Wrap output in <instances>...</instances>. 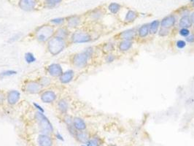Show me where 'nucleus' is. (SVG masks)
I'll return each mask as SVG.
<instances>
[{
	"label": "nucleus",
	"instance_id": "nucleus-14",
	"mask_svg": "<svg viewBox=\"0 0 194 146\" xmlns=\"http://www.w3.org/2000/svg\"><path fill=\"white\" fill-rule=\"evenodd\" d=\"M38 145L39 146H52L53 140L51 137L46 134H42L38 137L37 139Z\"/></svg>",
	"mask_w": 194,
	"mask_h": 146
},
{
	"label": "nucleus",
	"instance_id": "nucleus-26",
	"mask_svg": "<svg viewBox=\"0 0 194 146\" xmlns=\"http://www.w3.org/2000/svg\"><path fill=\"white\" fill-rule=\"evenodd\" d=\"M120 8H121L120 5L119 4H118V3H115V2L111 3V4L108 6V9H109L110 11L113 14L118 13V12L120 11Z\"/></svg>",
	"mask_w": 194,
	"mask_h": 146
},
{
	"label": "nucleus",
	"instance_id": "nucleus-2",
	"mask_svg": "<svg viewBox=\"0 0 194 146\" xmlns=\"http://www.w3.org/2000/svg\"><path fill=\"white\" fill-rule=\"evenodd\" d=\"M67 43L65 40L54 36L47 43V49L52 56H57L65 50Z\"/></svg>",
	"mask_w": 194,
	"mask_h": 146
},
{
	"label": "nucleus",
	"instance_id": "nucleus-42",
	"mask_svg": "<svg viewBox=\"0 0 194 146\" xmlns=\"http://www.w3.org/2000/svg\"><path fill=\"white\" fill-rule=\"evenodd\" d=\"M192 5H193V6L194 7V0L193 1V4H192Z\"/></svg>",
	"mask_w": 194,
	"mask_h": 146
},
{
	"label": "nucleus",
	"instance_id": "nucleus-38",
	"mask_svg": "<svg viewBox=\"0 0 194 146\" xmlns=\"http://www.w3.org/2000/svg\"><path fill=\"white\" fill-rule=\"evenodd\" d=\"M33 105H34V107H35V108H37L38 110V111H40V112H42V113L45 112L44 109H43V107H42L40 105H38L37 103H36V102H34V103H33Z\"/></svg>",
	"mask_w": 194,
	"mask_h": 146
},
{
	"label": "nucleus",
	"instance_id": "nucleus-23",
	"mask_svg": "<svg viewBox=\"0 0 194 146\" xmlns=\"http://www.w3.org/2000/svg\"><path fill=\"white\" fill-rule=\"evenodd\" d=\"M161 27V22L158 20H155L149 24L150 34L154 35L158 32L159 27Z\"/></svg>",
	"mask_w": 194,
	"mask_h": 146
},
{
	"label": "nucleus",
	"instance_id": "nucleus-25",
	"mask_svg": "<svg viewBox=\"0 0 194 146\" xmlns=\"http://www.w3.org/2000/svg\"><path fill=\"white\" fill-rule=\"evenodd\" d=\"M39 83H40L42 87L43 88H45V87H48L51 85L52 81L50 78L46 77V76H43L39 79Z\"/></svg>",
	"mask_w": 194,
	"mask_h": 146
},
{
	"label": "nucleus",
	"instance_id": "nucleus-18",
	"mask_svg": "<svg viewBox=\"0 0 194 146\" xmlns=\"http://www.w3.org/2000/svg\"><path fill=\"white\" fill-rule=\"evenodd\" d=\"M193 26V23L192 21L190 19V17L189 15H183V17L180 18V20L179 21V27L181 28H185V29H189V28L192 27Z\"/></svg>",
	"mask_w": 194,
	"mask_h": 146
},
{
	"label": "nucleus",
	"instance_id": "nucleus-22",
	"mask_svg": "<svg viewBox=\"0 0 194 146\" xmlns=\"http://www.w3.org/2000/svg\"><path fill=\"white\" fill-rule=\"evenodd\" d=\"M75 137H76V139L78 141L83 142V143H87L89 140L88 134L83 131H77Z\"/></svg>",
	"mask_w": 194,
	"mask_h": 146
},
{
	"label": "nucleus",
	"instance_id": "nucleus-41",
	"mask_svg": "<svg viewBox=\"0 0 194 146\" xmlns=\"http://www.w3.org/2000/svg\"><path fill=\"white\" fill-rule=\"evenodd\" d=\"M190 19H191V21H192V23H193V24H194V12L191 13V15H190Z\"/></svg>",
	"mask_w": 194,
	"mask_h": 146
},
{
	"label": "nucleus",
	"instance_id": "nucleus-44",
	"mask_svg": "<svg viewBox=\"0 0 194 146\" xmlns=\"http://www.w3.org/2000/svg\"><path fill=\"white\" fill-rule=\"evenodd\" d=\"M190 1H191V2H193V0H190Z\"/></svg>",
	"mask_w": 194,
	"mask_h": 146
},
{
	"label": "nucleus",
	"instance_id": "nucleus-21",
	"mask_svg": "<svg viewBox=\"0 0 194 146\" xmlns=\"http://www.w3.org/2000/svg\"><path fill=\"white\" fill-rule=\"evenodd\" d=\"M137 34L140 38H145L150 34L149 24H145L142 25L137 30Z\"/></svg>",
	"mask_w": 194,
	"mask_h": 146
},
{
	"label": "nucleus",
	"instance_id": "nucleus-27",
	"mask_svg": "<svg viewBox=\"0 0 194 146\" xmlns=\"http://www.w3.org/2000/svg\"><path fill=\"white\" fill-rule=\"evenodd\" d=\"M62 2V0H45V5L48 8H53L60 4Z\"/></svg>",
	"mask_w": 194,
	"mask_h": 146
},
{
	"label": "nucleus",
	"instance_id": "nucleus-35",
	"mask_svg": "<svg viewBox=\"0 0 194 146\" xmlns=\"http://www.w3.org/2000/svg\"><path fill=\"white\" fill-rule=\"evenodd\" d=\"M176 46L179 49H183V48L186 46V42L183 40H177L176 43Z\"/></svg>",
	"mask_w": 194,
	"mask_h": 146
},
{
	"label": "nucleus",
	"instance_id": "nucleus-32",
	"mask_svg": "<svg viewBox=\"0 0 194 146\" xmlns=\"http://www.w3.org/2000/svg\"><path fill=\"white\" fill-rule=\"evenodd\" d=\"M169 29H164V28H161L159 29V32H158V35L161 37H164V36H167L169 34Z\"/></svg>",
	"mask_w": 194,
	"mask_h": 146
},
{
	"label": "nucleus",
	"instance_id": "nucleus-33",
	"mask_svg": "<svg viewBox=\"0 0 194 146\" xmlns=\"http://www.w3.org/2000/svg\"><path fill=\"white\" fill-rule=\"evenodd\" d=\"M180 35L184 37H187L190 34L189 29H185V28H181L180 30L179 31Z\"/></svg>",
	"mask_w": 194,
	"mask_h": 146
},
{
	"label": "nucleus",
	"instance_id": "nucleus-7",
	"mask_svg": "<svg viewBox=\"0 0 194 146\" xmlns=\"http://www.w3.org/2000/svg\"><path fill=\"white\" fill-rule=\"evenodd\" d=\"M47 72L53 78H59L62 75L63 69L59 64H51L47 67Z\"/></svg>",
	"mask_w": 194,
	"mask_h": 146
},
{
	"label": "nucleus",
	"instance_id": "nucleus-11",
	"mask_svg": "<svg viewBox=\"0 0 194 146\" xmlns=\"http://www.w3.org/2000/svg\"><path fill=\"white\" fill-rule=\"evenodd\" d=\"M7 102L10 105H14L18 102L21 98V94L18 91L16 90H12L8 93L6 96Z\"/></svg>",
	"mask_w": 194,
	"mask_h": 146
},
{
	"label": "nucleus",
	"instance_id": "nucleus-34",
	"mask_svg": "<svg viewBox=\"0 0 194 146\" xmlns=\"http://www.w3.org/2000/svg\"><path fill=\"white\" fill-rule=\"evenodd\" d=\"M88 146H99V142L97 138H93L89 140L88 142Z\"/></svg>",
	"mask_w": 194,
	"mask_h": 146
},
{
	"label": "nucleus",
	"instance_id": "nucleus-29",
	"mask_svg": "<svg viewBox=\"0 0 194 146\" xmlns=\"http://www.w3.org/2000/svg\"><path fill=\"white\" fill-rule=\"evenodd\" d=\"M66 20V18H53L51 19L50 21V24H53V25H56V26H61L62 24H63L65 22V21Z\"/></svg>",
	"mask_w": 194,
	"mask_h": 146
},
{
	"label": "nucleus",
	"instance_id": "nucleus-24",
	"mask_svg": "<svg viewBox=\"0 0 194 146\" xmlns=\"http://www.w3.org/2000/svg\"><path fill=\"white\" fill-rule=\"evenodd\" d=\"M137 18V13H136L135 11L129 10V11L127 12L124 21H125V22H126V23H132V22H134Z\"/></svg>",
	"mask_w": 194,
	"mask_h": 146
},
{
	"label": "nucleus",
	"instance_id": "nucleus-20",
	"mask_svg": "<svg viewBox=\"0 0 194 146\" xmlns=\"http://www.w3.org/2000/svg\"><path fill=\"white\" fill-rule=\"evenodd\" d=\"M133 46V41L132 40H121L118 45V49L120 52H127L132 49Z\"/></svg>",
	"mask_w": 194,
	"mask_h": 146
},
{
	"label": "nucleus",
	"instance_id": "nucleus-3",
	"mask_svg": "<svg viewBox=\"0 0 194 146\" xmlns=\"http://www.w3.org/2000/svg\"><path fill=\"white\" fill-rule=\"evenodd\" d=\"M35 119L42 133L49 135L50 133L53 132V125L50 123V120L45 116L44 113L37 111L35 114Z\"/></svg>",
	"mask_w": 194,
	"mask_h": 146
},
{
	"label": "nucleus",
	"instance_id": "nucleus-19",
	"mask_svg": "<svg viewBox=\"0 0 194 146\" xmlns=\"http://www.w3.org/2000/svg\"><path fill=\"white\" fill-rule=\"evenodd\" d=\"M58 110L62 114L66 115L69 110V103L68 101L65 99H62L58 102L57 105Z\"/></svg>",
	"mask_w": 194,
	"mask_h": 146
},
{
	"label": "nucleus",
	"instance_id": "nucleus-43",
	"mask_svg": "<svg viewBox=\"0 0 194 146\" xmlns=\"http://www.w3.org/2000/svg\"><path fill=\"white\" fill-rule=\"evenodd\" d=\"M82 146H88V145H82Z\"/></svg>",
	"mask_w": 194,
	"mask_h": 146
},
{
	"label": "nucleus",
	"instance_id": "nucleus-4",
	"mask_svg": "<svg viewBox=\"0 0 194 146\" xmlns=\"http://www.w3.org/2000/svg\"><path fill=\"white\" fill-rule=\"evenodd\" d=\"M90 57V56H89L88 53L85 50L84 52L78 53L73 56L72 62V64L76 68L83 69L85 68L87 66Z\"/></svg>",
	"mask_w": 194,
	"mask_h": 146
},
{
	"label": "nucleus",
	"instance_id": "nucleus-31",
	"mask_svg": "<svg viewBox=\"0 0 194 146\" xmlns=\"http://www.w3.org/2000/svg\"><path fill=\"white\" fill-rule=\"evenodd\" d=\"M64 122L66 125H67V126H72L73 125V119L72 118V116H69V115H65V116H64Z\"/></svg>",
	"mask_w": 194,
	"mask_h": 146
},
{
	"label": "nucleus",
	"instance_id": "nucleus-6",
	"mask_svg": "<svg viewBox=\"0 0 194 146\" xmlns=\"http://www.w3.org/2000/svg\"><path fill=\"white\" fill-rule=\"evenodd\" d=\"M43 88L39 81H28L24 86L25 91L30 94H37L42 91Z\"/></svg>",
	"mask_w": 194,
	"mask_h": 146
},
{
	"label": "nucleus",
	"instance_id": "nucleus-8",
	"mask_svg": "<svg viewBox=\"0 0 194 146\" xmlns=\"http://www.w3.org/2000/svg\"><path fill=\"white\" fill-rule=\"evenodd\" d=\"M40 98H41L42 102L44 103L50 104L53 103L55 102L57 99V95L52 90H47V91H43L40 95Z\"/></svg>",
	"mask_w": 194,
	"mask_h": 146
},
{
	"label": "nucleus",
	"instance_id": "nucleus-28",
	"mask_svg": "<svg viewBox=\"0 0 194 146\" xmlns=\"http://www.w3.org/2000/svg\"><path fill=\"white\" fill-rule=\"evenodd\" d=\"M24 58H25V61L28 64H31L36 61L35 56L32 53H30V52H28V53H26Z\"/></svg>",
	"mask_w": 194,
	"mask_h": 146
},
{
	"label": "nucleus",
	"instance_id": "nucleus-1",
	"mask_svg": "<svg viewBox=\"0 0 194 146\" xmlns=\"http://www.w3.org/2000/svg\"><path fill=\"white\" fill-rule=\"evenodd\" d=\"M55 29L50 24H44L34 31V36L39 43H46L55 35Z\"/></svg>",
	"mask_w": 194,
	"mask_h": 146
},
{
	"label": "nucleus",
	"instance_id": "nucleus-12",
	"mask_svg": "<svg viewBox=\"0 0 194 146\" xmlns=\"http://www.w3.org/2000/svg\"><path fill=\"white\" fill-rule=\"evenodd\" d=\"M137 34V31L135 29H129L123 31L120 34V39L122 40H132L136 37Z\"/></svg>",
	"mask_w": 194,
	"mask_h": 146
},
{
	"label": "nucleus",
	"instance_id": "nucleus-36",
	"mask_svg": "<svg viewBox=\"0 0 194 146\" xmlns=\"http://www.w3.org/2000/svg\"><path fill=\"white\" fill-rule=\"evenodd\" d=\"M115 59H116V57H115V55L112 54V53H109L108 55H107L106 58H105V61L107 63H112V62H113L115 60Z\"/></svg>",
	"mask_w": 194,
	"mask_h": 146
},
{
	"label": "nucleus",
	"instance_id": "nucleus-17",
	"mask_svg": "<svg viewBox=\"0 0 194 146\" xmlns=\"http://www.w3.org/2000/svg\"><path fill=\"white\" fill-rule=\"evenodd\" d=\"M73 126L77 131H84L87 127L86 123L84 120L78 117L73 119Z\"/></svg>",
	"mask_w": 194,
	"mask_h": 146
},
{
	"label": "nucleus",
	"instance_id": "nucleus-30",
	"mask_svg": "<svg viewBox=\"0 0 194 146\" xmlns=\"http://www.w3.org/2000/svg\"><path fill=\"white\" fill-rule=\"evenodd\" d=\"M17 73L18 72L15 70H5L0 73V77L1 78L10 77V76L15 75H16Z\"/></svg>",
	"mask_w": 194,
	"mask_h": 146
},
{
	"label": "nucleus",
	"instance_id": "nucleus-15",
	"mask_svg": "<svg viewBox=\"0 0 194 146\" xmlns=\"http://www.w3.org/2000/svg\"><path fill=\"white\" fill-rule=\"evenodd\" d=\"M66 23H67V27L73 28L78 27L81 23V18L78 15H72V16L66 18Z\"/></svg>",
	"mask_w": 194,
	"mask_h": 146
},
{
	"label": "nucleus",
	"instance_id": "nucleus-45",
	"mask_svg": "<svg viewBox=\"0 0 194 146\" xmlns=\"http://www.w3.org/2000/svg\"><path fill=\"white\" fill-rule=\"evenodd\" d=\"M99 146H104V145H99Z\"/></svg>",
	"mask_w": 194,
	"mask_h": 146
},
{
	"label": "nucleus",
	"instance_id": "nucleus-37",
	"mask_svg": "<svg viewBox=\"0 0 194 146\" xmlns=\"http://www.w3.org/2000/svg\"><path fill=\"white\" fill-rule=\"evenodd\" d=\"M185 40L188 43H194V34H190L187 37H185Z\"/></svg>",
	"mask_w": 194,
	"mask_h": 146
},
{
	"label": "nucleus",
	"instance_id": "nucleus-39",
	"mask_svg": "<svg viewBox=\"0 0 194 146\" xmlns=\"http://www.w3.org/2000/svg\"><path fill=\"white\" fill-rule=\"evenodd\" d=\"M5 99V94L2 93V92L0 91V104H2L4 102V100Z\"/></svg>",
	"mask_w": 194,
	"mask_h": 146
},
{
	"label": "nucleus",
	"instance_id": "nucleus-16",
	"mask_svg": "<svg viewBox=\"0 0 194 146\" xmlns=\"http://www.w3.org/2000/svg\"><path fill=\"white\" fill-rule=\"evenodd\" d=\"M54 36L66 40L69 38V31L66 27H59L56 30Z\"/></svg>",
	"mask_w": 194,
	"mask_h": 146
},
{
	"label": "nucleus",
	"instance_id": "nucleus-40",
	"mask_svg": "<svg viewBox=\"0 0 194 146\" xmlns=\"http://www.w3.org/2000/svg\"><path fill=\"white\" fill-rule=\"evenodd\" d=\"M56 138L58 139V140H61V141H64V138H63V137L59 133L56 134Z\"/></svg>",
	"mask_w": 194,
	"mask_h": 146
},
{
	"label": "nucleus",
	"instance_id": "nucleus-5",
	"mask_svg": "<svg viewBox=\"0 0 194 146\" xmlns=\"http://www.w3.org/2000/svg\"><path fill=\"white\" fill-rule=\"evenodd\" d=\"M91 36L88 32H76L72 33L70 36V41L74 44H82L87 43L91 41Z\"/></svg>",
	"mask_w": 194,
	"mask_h": 146
},
{
	"label": "nucleus",
	"instance_id": "nucleus-13",
	"mask_svg": "<svg viewBox=\"0 0 194 146\" xmlns=\"http://www.w3.org/2000/svg\"><path fill=\"white\" fill-rule=\"evenodd\" d=\"M75 77V72L72 69L66 71L62 73V75L59 77V81L62 84H67L69 83L74 79Z\"/></svg>",
	"mask_w": 194,
	"mask_h": 146
},
{
	"label": "nucleus",
	"instance_id": "nucleus-9",
	"mask_svg": "<svg viewBox=\"0 0 194 146\" xmlns=\"http://www.w3.org/2000/svg\"><path fill=\"white\" fill-rule=\"evenodd\" d=\"M37 2V0H20L18 5L24 11H31L35 9Z\"/></svg>",
	"mask_w": 194,
	"mask_h": 146
},
{
	"label": "nucleus",
	"instance_id": "nucleus-10",
	"mask_svg": "<svg viewBox=\"0 0 194 146\" xmlns=\"http://www.w3.org/2000/svg\"><path fill=\"white\" fill-rule=\"evenodd\" d=\"M177 21L176 17L174 15H170L166 16L165 18L162 19L161 21V28H164V29H170L175 25Z\"/></svg>",
	"mask_w": 194,
	"mask_h": 146
}]
</instances>
